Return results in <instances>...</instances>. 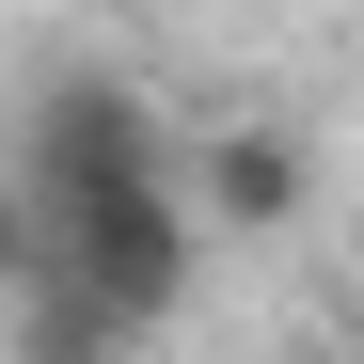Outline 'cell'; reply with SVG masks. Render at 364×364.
<instances>
[{"mask_svg": "<svg viewBox=\"0 0 364 364\" xmlns=\"http://www.w3.org/2000/svg\"><path fill=\"white\" fill-rule=\"evenodd\" d=\"M16 191H32V206L174 191V127H159V95L111 80V64H48V80H32V127H16Z\"/></svg>", "mask_w": 364, "mask_h": 364, "instance_id": "obj_1", "label": "cell"}, {"mask_svg": "<svg viewBox=\"0 0 364 364\" xmlns=\"http://www.w3.org/2000/svg\"><path fill=\"white\" fill-rule=\"evenodd\" d=\"M191 254H206L191 191H111V206H48V269H64L80 301H111L127 333H159L174 301H191Z\"/></svg>", "mask_w": 364, "mask_h": 364, "instance_id": "obj_2", "label": "cell"}, {"mask_svg": "<svg viewBox=\"0 0 364 364\" xmlns=\"http://www.w3.org/2000/svg\"><path fill=\"white\" fill-rule=\"evenodd\" d=\"M174 159H191L174 191H191V222H206V237H285L301 206H317L301 127H254V111H237V127H206V143H174Z\"/></svg>", "mask_w": 364, "mask_h": 364, "instance_id": "obj_3", "label": "cell"}, {"mask_svg": "<svg viewBox=\"0 0 364 364\" xmlns=\"http://www.w3.org/2000/svg\"><path fill=\"white\" fill-rule=\"evenodd\" d=\"M0 317H16V364H127V348H143V333L111 317V301H80L64 269H48V285H16Z\"/></svg>", "mask_w": 364, "mask_h": 364, "instance_id": "obj_4", "label": "cell"}, {"mask_svg": "<svg viewBox=\"0 0 364 364\" xmlns=\"http://www.w3.org/2000/svg\"><path fill=\"white\" fill-rule=\"evenodd\" d=\"M16 285H48V206L0 174V301H16Z\"/></svg>", "mask_w": 364, "mask_h": 364, "instance_id": "obj_5", "label": "cell"}]
</instances>
